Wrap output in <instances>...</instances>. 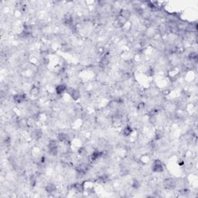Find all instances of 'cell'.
Returning a JSON list of instances; mask_svg holds the SVG:
<instances>
[{"instance_id": "cell-1", "label": "cell", "mask_w": 198, "mask_h": 198, "mask_svg": "<svg viewBox=\"0 0 198 198\" xmlns=\"http://www.w3.org/2000/svg\"><path fill=\"white\" fill-rule=\"evenodd\" d=\"M152 171L156 174H161L164 171V165L159 159H156L152 164Z\"/></svg>"}, {"instance_id": "cell-2", "label": "cell", "mask_w": 198, "mask_h": 198, "mask_svg": "<svg viewBox=\"0 0 198 198\" xmlns=\"http://www.w3.org/2000/svg\"><path fill=\"white\" fill-rule=\"evenodd\" d=\"M66 93L68 94L73 101H78L81 98V91L76 88H71V87L67 88Z\"/></svg>"}, {"instance_id": "cell-3", "label": "cell", "mask_w": 198, "mask_h": 198, "mask_svg": "<svg viewBox=\"0 0 198 198\" xmlns=\"http://www.w3.org/2000/svg\"><path fill=\"white\" fill-rule=\"evenodd\" d=\"M12 99L14 101V102L17 105H21L22 103H24L27 99V94L25 93H16L15 94L13 97H12Z\"/></svg>"}, {"instance_id": "cell-4", "label": "cell", "mask_w": 198, "mask_h": 198, "mask_svg": "<svg viewBox=\"0 0 198 198\" xmlns=\"http://www.w3.org/2000/svg\"><path fill=\"white\" fill-rule=\"evenodd\" d=\"M104 155L105 153L103 151H101L99 149H95L90 155V161L92 163L98 161V159H100Z\"/></svg>"}, {"instance_id": "cell-5", "label": "cell", "mask_w": 198, "mask_h": 198, "mask_svg": "<svg viewBox=\"0 0 198 198\" xmlns=\"http://www.w3.org/2000/svg\"><path fill=\"white\" fill-rule=\"evenodd\" d=\"M67 88H68V87H67V84H57V85L56 86V88H55V93H56V95H64V93H66L67 90Z\"/></svg>"}, {"instance_id": "cell-6", "label": "cell", "mask_w": 198, "mask_h": 198, "mask_svg": "<svg viewBox=\"0 0 198 198\" xmlns=\"http://www.w3.org/2000/svg\"><path fill=\"white\" fill-rule=\"evenodd\" d=\"M121 132H122V135L123 136L129 137L132 135V132H133V129L129 125H127L123 128L122 131H121Z\"/></svg>"}, {"instance_id": "cell-7", "label": "cell", "mask_w": 198, "mask_h": 198, "mask_svg": "<svg viewBox=\"0 0 198 198\" xmlns=\"http://www.w3.org/2000/svg\"><path fill=\"white\" fill-rule=\"evenodd\" d=\"M44 190H45V191H46L47 193H54V192H56V186L55 184H51V183H49V184H47V185L45 186Z\"/></svg>"}, {"instance_id": "cell-8", "label": "cell", "mask_w": 198, "mask_h": 198, "mask_svg": "<svg viewBox=\"0 0 198 198\" xmlns=\"http://www.w3.org/2000/svg\"><path fill=\"white\" fill-rule=\"evenodd\" d=\"M39 93V88L37 86H33L30 89V95L33 96H37Z\"/></svg>"}, {"instance_id": "cell-9", "label": "cell", "mask_w": 198, "mask_h": 198, "mask_svg": "<svg viewBox=\"0 0 198 198\" xmlns=\"http://www.w3.org/2000/svg\"><path fill=\"white\" fill-rule=\"evenodd\" d=\"M37 176H35V175H32V176H30V178H29V184H30V186H33V187H34V186L37 185Z\"/></svg>"}, {"instance_id": "cell-10", "label": "cell", "mask_w": 198, "mask_h": 198, "mask_svg": "<svg viewBox=\"0 0 198 198\" xmlns=\"http://www.w3.org/2000/svg\"><path fill=\"white\" fill-rule=\"evenodd\" d=\"M189 60L191 61L197 63V53H195V52L191 53L190 55H189Z\"/></svg>"}, {"instance_id": "cell-11", "label": "cell", "mask_w": 198, "mask_h": 198, "mask_svg": "<svg viewBox=\"0 0 198 198\" xmlns=\"http://www.w3.org/2000/svg\"><path fill=\"white\" fill-rule=\"evenodd\" d=\"M131 186H132V188L135 189V190L139 189L140 187L139 181L138 180H132V184H131Z\"/></svg>"}, {"instance_id": "cell-12", "label": "cell", "mask_w": 198, "mask_h": 198, "mask_svg": "<svg viewBox=\"0 0 198 198\" xmlns=\"http://www.w3.org/2000/svg\"><path fill=\"white\" fill-rule=\"evenodd\" d=\"M145 108H146V104H145V102H143V101L139 102L136 106L137 110L139 111V112H142V111L144 110Z\"/></svg>"}]
</instances>
